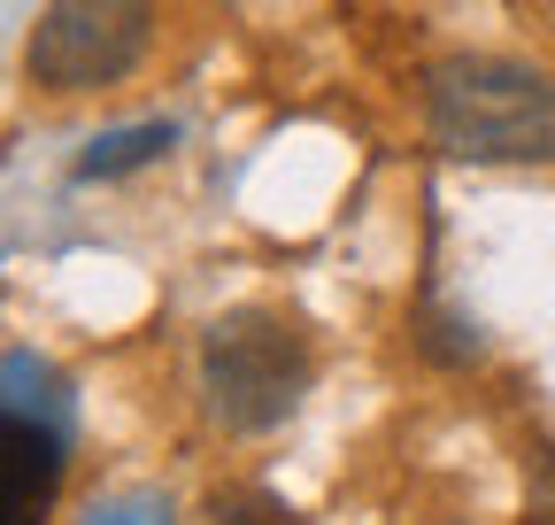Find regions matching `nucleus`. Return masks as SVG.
Masks as SVG:
<instances>
[{"label":"nucleus","instance_id":"nucleus-5","mask_svg":"<svg viewBox=\"0 0 555 525\" xmlns=\"http://www.w3.org/2000/svg\"><path fill=\"white\" fill-rule=\"evenodd\" d=\"M9 418H31V425H47V433H62L69 440V425H78V410H69V394H62V379L31 356V348H9Z\"/></svg>","mask_w":555,"mask_h":525},{"label":"nucleus","instance_id":"nucleus-9","mask_svg":"<svg viewBox=\"0 0 555 525\" xmlns=\"http://www.w3.org/2000/svg\"><path fill=\"white\" fill-rule=\"evenodd\" d=\"M78 525H170V502H163V495H108V502H93Z\"/></svg>","mask_w":555,"mask_h":525},{"label":"nucleus","instance_id":"nucleus-6","mask_svg":"<svg viewBox=\"0 0 555 525\" xmlns=\"http://www.w3.org/2000/svg\"><path fill=\"white\" fill-rule=\"evenodd\" d=\"M170 140H178L170 124H131V131H108V140H93V148L78 155V178L93 185V178H124V170H147V163H163V155H170Z\"/></svg>","mask_w":555,"mask_h":525},{"label":"nucleus","instance_id":"nucleus-7","mask_svg":"<svg viewBox=\"0 0 555 525\" xmlns=\"http://www.w3.org/2000/svg\"><path fill=\"white\" fill-rule=\"evenodd\" d=\"M416 348H425L433 363H478V356H486L478 324L455 317V309H425V333H416Z\"/></svg>","mask_w":555,"mask_h":525},{"label":"nucleus","instance_id":"nucleus-4","mask_svg":"<svg viewBox=\"0 0 555 525\" xmlns=\"http://www.w3.org/2000/svg\"><path fill=\"white\" fill-rule=\"evenodd\" d=\"M62 487V433L9 418V456H0V525H39Z\"/></svg>","mask_w":555,"mask_h":525},{"label":"nucleus","instance_id":"nucleus-8","mask_svg":"<svg viewBox=\"0 0 555 525\" xmlns=\"http://www.w3.org/2000/svg\"><path fill=\"white\" fill-rule=\"evenodd\" d=\"M208 525H301V517L278 495H262V487H232V495L208 502Z\"/></svg>","mask_w":555,"mask_h":525},{"label":"nucleus","instance_id":"nucleus-3","mask_svg":"<svg viewBox=\"0 0 555 525\" xmlns=\"http://www.w3.org/2000/svg\"><path fill=\"white\" fill-rule=\"evenodd\" d=\"M147 31L155 0H47L24 39V71L47 93H101L147 54Z\"/></svg>","mask_w":555,"mask_h":525},{"label":"nucleus","instance_id":"nucleus-2","mask_svg":"<svg viewBox=\"0 0 555 525\" xmlns=\"http://www.w3.org/2000/svg\"><path fill=\"white\" fill-rule=\"evenodd\" d=\"M201 394L232 433L286 425L309 394V341L270 309H224L201 333Z\"/></svg>","mask_w":555,"mask_h":525},{"label":"nucleus","instance_id":"nucleus-1","mask_svg":"<svg viewBox=\"0 0 555 525\" xmlns=\"http://www.w3.org/2000/svg\"><path fill=\"white\" fill-rule=\"evenodd\" d=\"M425 124L455 163H555V78L502 54H448L425 78Z\"/></svg>","mask_w":555,"mask_h":525}]
</instances>
